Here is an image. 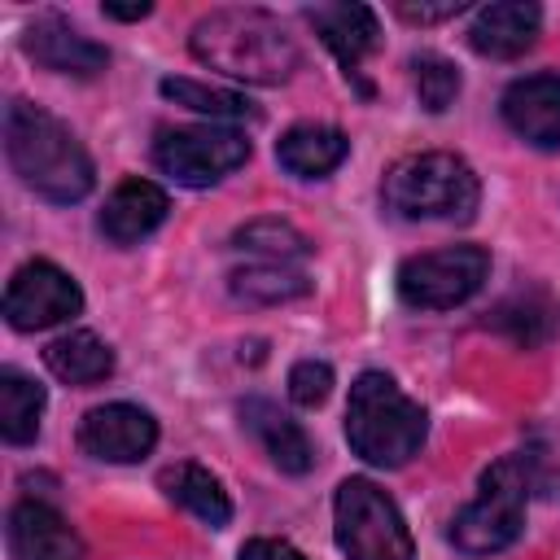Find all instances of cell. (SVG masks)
Wrapping results in <instances>:
<instances>
[{"label":"cell","instance_id":"9c48e42d","mask_svg":"<svg viewBox=\"0 0 560 560\" xmlns=\"http://www.w3.org/2000/svg\"><path fill=\"white\" fill-rule=\"evenodd\" d=\"M79 306H83L79 284L57 262H44V258L18 267L4 289V319L18 332H39V328L66 324L70 315H79Z\"/></svg>","mask_w":560,"mask_h":560},{"label":"cell","instance_id":"f1b7e54d","mask_svg":"<svg viewBox=\"0 0 560 560\" xmlns=\"http://www.w3.org/2000/svg\"><path fill=\"white\" fill-rule=\"evenodd\" d=\"M459 9H464L459 0H451V4H398V13L407 22H442V18H455Z\"/></svg>","mask_w":560,"mask_h":560},{"label":"cell","instance_id":"8fae6325","mask_svg":"<svg viewBox=\"0 0 560 560\" xmlns=\"http://www.w3.org/2000/svg\"><path fill=\"white\" fill-rule=\"evenodd\" d=\"M4 534H9V556L13 560H83L79 534L48 503H35V499L13 503Z\"/></svg>","mask_w":560,"mask_h":560},{"label":"cell","instance_id":"52a82bcc","mask_svg":"<svg viewBox=\"0 0 560 560\" xmlns=\"http://www.w3.org/2000/svg\"><path fill=\"white\" fill-rule=\"evenodd\" d=\"M490 271V254L481 245H451L433 254H416L398 267V298L416 311H446L468 302Z\"/></svg>","mask_w":560,"mask_h":560},{"label":"cell","instance_id":"3957f363","mask_svg":"<svg viewBox=\"0 0 560 560\" xmlns=\"http://www.w3.org/2000/svg\"><path fill=\"white\" fill-rule=\"evenodd\" d=\"M346 442L376 468H402L424 442V407L407 398L394 376L363 372L346 402Z\"/></svg>","mask_w":560,"mask_h":560},{"label":"cell","instance_id":"484cf974","mask_svg":"<svg viewBox=\"0 0 560 560\" xmlns=\"http://www.w3.org/2000/svg\"><path fill=\"white\" fill-rule=\"evenodd\" d=\"M411 70H416V96H420V105L429 114H442L446 105H455V96H459V70H455V61H446L438 52H420L411 61Z\"/></svg>","mask_w":560,"mask_h":560},{"label":"cell","instance_id":"ac0fdd59","mask_svg":"<svg viewBox=\"0 0 560 560\" xmlns=\"http://www.w3.org/2000/svg\"><path fill=\"white\" fill-rule=\"evenodd\" d=\"M486 324L494 332H503L512 346L534 350V346H542V341L556 337V328H560V302L547 289H521V293H508L490 311Z\"/></svg>","mask_w":560,"mask_h":560},{"label":"cell","instance_id":"ffe728a7","mask_svg":"<svg viewBox=\"0 0 560 560\" xmlns=\"http://www.w3.org/2000/svg\"><path fill=\"white\" fill-rule=\"evenodd\" d=\"M158 486L166 490V499H175L179 508H188L197 521H206L210 529H223L232 521V499L219 486L214 472H206L201 464H171L162 468Z\"/></svg>","mask_w":560,"mask_h":560},{"label":"cell","instance_id":"6da1fadb","mask_svg":"<svg viewBox=\"0 0 560 560\" xmlns=\"http://www.w3.org/2000/svg\"><path fill=\"white\" fill-rule=\"evenodd\" d=\"M4 153L18 179L44 201L70 206V201H83L96 184L92 158L74 140V131L31 101L4 105Z\"/></svg>","mask_w":560,"mask_h":560},{"label":"cell","instance_id":"603a6c76","mask_svg":"<svg viewBox=\"0 0 560 560\" xmlns=\"http://www.w3.org/2000/svg\"><path fill=\"white\" fill-rule=\"evenodd\" d=\"M311 289V280L302 271H293L289 262H254L232 271V293L241 302H289L302 298Z\"/></svg>","mask_w":560,"mask_h":560},{"label":"cell","instance_id":"7c38bea8","mask_svg":"<svg viewBox=\"0 0 560 560\" xmlns=\"http://www.w3.org/2000/svg\"><path fill=\"white\" fill-rule=\"evenodd\" d=\"M22 52L52 70V74H79V79H92L105 70L109 52L101 44H92L88 35H79L70 22L61 18H35L26 31H22Z\"/></svg>","mask_w":560,"mask_h":560},{"label":"cell","instance_id":"7a4b0ae2","mask_svg":"<svg viewBox=\"0 0 560 560\" xmlns=\"http://www.w3.org/2000/svg\"><path fill=\"white\" fill-rule=\"evenodd\" d=\"M188 48L201 66L245 79V83H284L302 52L293 44V35L280 26V18L262 13V9H214L206 13L192 35Z\"/></svg>","mask_w":560,"mask_h":560},{"label":"cell","instance_id":"e0dca14e","mask_svg":"<svg viewBox=\"0 0 560 560\" xmlns=\"http://www.w3.org/2000/svg\"><path fill=\"white\" fill-rule=\"evenodd\" d=\"M306 18L319 31V39L328 44V52L346 66V74L359 70V61L381 44V26L368 4H319Z\"/></svg>","mask_w":560,"mask_h":560},{"label":"cell","instance_id":"d6986e66","mask_svg":"<svg viewBox=\"0 0 560 560\" xmlns=\"http://www.w3.org/2000/svg\"><path fill=\"white\" fill-rule=\"evenodd\" d=\"M350 153V140L337 131V127H324V122H298L280 136L276 144V158L289 175H302V179H319L328 171H337Z\"/></svg>","mask_w":560,"mask_h":560},{"label":"cell","instance_id":"7402d4cb","mask_svg":"<svg viewBox=\"0 0 560 560\" xmlns=\"http://www.w3.org/2000/svg\"><path fill=\"white\" fill-rule=\"evenodd\" d=\"M44 416V385H35L18 368H0V433L13 446L35 442Z\"/></svg>","mask_w":560,"mask_h":560},{"label":"cell","instance_id":"f546056e","mask_svg":"<svg viewBox=\"0 0 560 560\" xmlns=\"http://www.w3.org/2000/svg\"><path fill=\"white\" fill-rule=\"evenodd\" d=\"M101 13H105V18H114V22H140V18H149V13H153V4H149V0H140V4H105Z\"/></svg>","mask_w":560,"mask_h":560},{"label":"cell","instance_id":"ba28073f","mask_svg":"<svg viewBox=\"0 0 560 560\" xmlns=\"http://www.w3.org/2000/svg\"><path fill=\"white\" fill-rule=\"evenodd\" d=\"M249 140L236 127H175L153 144V162L184 188H206L228 171L245 166Z\"/></svg>","mask_w":560,"mask_h":560},{"label":"cell","instance_id":"d4e9b609","mask_svg":"<svg viewBox=\"0 0 560 560\" xmlns=\"http://www.w3.org/2000/svg\"><path fill=\"white\" fill-rule=\"evenodd\" d=\"M236 245L249 249V254H262V262H289V258H302L311 249V241L284 223V219H254L236 232Z\"/></svg>","mask_w":560,"mask_h":560},{"label":"cell","instance_id":"8992f818","mask_svg":"<svg viewBox=\"0 0 560 560\" xmlns=\"http://www.w3.org/2000/svg\"><path fill=\"white\" fill-rule=\"evenodd\" d=\"M332 534L350 560H411L416 542L398 503L368 477H346L332 499Z\"/></svg>","mask_w":560,"mask_h":560},{"label":"cell","instance_id":"30bf717a","mask_svg":"<svg viewBox=\"0 0 560 560\" xmlns=\"http://www.w3.org/2000/svg\"><path fill=\"white\" fill-rule=\"evenodd\" d=\"M158 420L136 402H105L79 420V446L105 464H136L153 451Z\"/></svg>","mask_w":560,"mask_h":560},{"label":"cell","instance_id":"5bb4252c","mask_svg":"<svg viewBox=\"0 0 560 560\" xmlns=\"http://www.w3.org/2000/svg\"><path fill=\"white\" fill-rule=\"evenodd\" d=\"M538 26H542V9H538V4L503 0V4H486V9H477L472 26H468V44H472L481 57L512 61V57H521V52L534 48Z\"/></svg>","mask_w":560,"mask_h":560},{"label":"cell","instance_id":"83f0119b","mask_svg":"<svg viewBox=\"0 0 560 560\" xmlns=\"http://www.w3.org/2000/svg\"><path fill=\"white\" fill-rule=\"evenodd\" d=\"M241 560H306V556L284 538H249L241 547Z\"/></svg>","mask_w":560,"mask_h":560},{"label":"cell","instance_id":"44dd1931","mask_svg":"<svg viewBox=\"0 0 560 560\" xmlns=\"http://www.w3.org/2000/svg\"><path fill=\"white\" fill-rule=\"evenodd\" d=\"M44 363H48V372H52L57 381H66V385H96V381H105V376L114 372L109 346H105L96 332H88V328L48 341Z\"/></svg>","mask_w":560,"mask_h":560},{"label":"cell","instance_id":"277c9868","mask_svg":"<svg viewBox=\"0 0 560 560\" xmlns=\"http://www.w3.org/2000/svg\"><path fill=\"white\" fill-rule=\"evenodd\" d=\"M381 197H385V210H394L398 219L464 223L481 201V184L472 166L455 153H411L385 171Z\"/></svg>","mask_w":560,"mask_h":560},{"label":"cell","instance_id":"4fadbf2b","mask_svg":"<svg viewBox=\"0 0 560 560\" xmlns=\"http://www.w3.org/2000/svg\"><path fill=\"white\" fill-rule=\"evenodd\" d=\"M503 122L534 149H560V74H525L503 92Z\"/></svg>","mask_w":560,"mask_h":560},{"label":"cell","instance_id":"2e32d148","mask_svg":"<svg viewBox=\"0 0 560 560\" xmlns=\"http://www.w3.org/2000/svg\"><path fill=\"white\" fill-rule=\"evenodd\" d=\"M162 219H166V192L158 184H149V179H122L109 192L105 210H101V232L114 245H136Z\"/></svg>","mask_w":560,"mask_h":560},{"label":"cell","instance_id":"4316f807","mask_svg":"<svg viewBox=\"0 0 560 560\" xmlns=\"http://www.w3.org/2000/svg\"><path fill=\"white\" fill-rule=\"evenodd\" d=\"M332 394V368L319 359H302L289 368V398L298 407H319Z\"/></svg>","mask_w":560,"mask_h":560},{"label":"cell","instance_id":"9a60e30c","mask_svg":"<svg viewBox=\"0 0 560 560\" xmlns=\"http://www.w3.org/2000/svg\"><path fill=\"white\" fill-rule=\"evenodd\" d=\"M241 420H245V429L262 442V451L271 455V464H276L280 472H293V477L311 472L315 446H311L306 429H302L298 420H289L276 402H267V398H245V402H241Z\"/></svg>","mask_w":560,"mask_h":560},{"label":"cell","instance_id":"cb8c5ba5","mask_svg":"<svg viewBox=\"0 0 560 560\" xmlns=\"http://www.w3.org/2000/svg\"><path fill=\"white\" fill-rule=\"evenodd\" d=\"M162 96H171L175 105L197 109L206 118H258V109L245 96L223 92V88H206L197 79H162Z\"/></svg>","mask_w":560,"mask_h":560},{"label":"cell","instance_id":"5b68a950","mask_svg":"<svg viewBox=\"0 0 560 560\" xmlns=\"http://www.w3.org/2000/svg\"><path fill=\"white\" fill-rule=\"evenodd\" d=\"M534 455H503L481 472V494L455 512L451 542L464 556H494L525 529V503L534 494Z\"/></svg>","mask_w":560,"mask_h":560}]
</instances>
